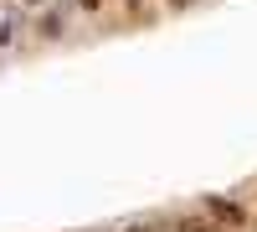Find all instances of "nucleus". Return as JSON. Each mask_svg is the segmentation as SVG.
I'll return each instance as SVG.
<instances>
[{
	"mask_svg": "<svg viewBox=\"0 0 257 232\" xmlns=\"http://www.w3.org/2000/svg\"><path fill=\"white\" fill-rule=\"evenodd\" d=\"M206 212L216 227H247V206L231 201V196H206Z\"/></svg>",
	"mask_w": 257,
	"mask_h": 232,
	"instance_id": "obj_1",
	"label": "nucleus"
},
{
	"mask_svg": "<svg viewBox=\"0 0 257 232\" xmlns=\"http://www.w3.org/2000/svg\"><path fill=\"white\" fill-rule=\"evenodd\" d=\"M77 6H82V11H103V0H77Z\"/></svg>",
	"mask_w": 257,
	"mask_h": 232,
	"instance_id": "obj_2",
	"label": "nucleus"
},
{
	"mask_svg": "<svg viewBox=\"0 0 257 232\" xmlns=\"http://www.w3.org/2000/svg\"><path fill=\"white\" fill-rule=\"evenodd\" d=\"M128 232H155V227H128Z\"/></svg>",
	"mask_w": 257,
	"mask_h": 232,
	"instance_id": "obj_3",
	"label": "nucleus"
},
{
	"mask_svg": "<svg viewBox=\"0 0 257 232\" xmlns=\"http://www.w3.org/2000/svg\"><path fill=\"white\" fill-rule=\"evenodd\" d=\"M31 6H41V0H31Z\"/></svg>",
	"mask_w": 257,
	"mask_h": 232,
	"instance_id": "obj_4",
	"label": "nucleus"
}]
</instances>
